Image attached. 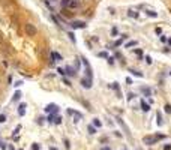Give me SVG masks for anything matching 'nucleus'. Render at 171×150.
I'll use <instances>...</instances> for the list:
<instances>
[{
	"label": "nucleus",
	"instance_id": "obj_8",
	"mask_svg": "<svg viewBox=\"0 0 171 150\" xmlns=\"http://www.w3.org/2000/svg\"><path fill=\"white\" fill-rule=\"evenodd\" d=\"M146 14H147L149 17H153V18H155V17H158V12H156L155 9H150V8H147V9H146Z\"/></svg>",
	"mask_w": 171,
	"mask_h": 150
},
{
	"label": "nucleus",
	"instance_id": "obj_32",
	"mask_svg": "<svg viewBox=\"0 0 171 150\" xmlns=\"http://www.w3.org/2000/svg\"><path fill=\"white\" fill-rule=\"evenodd\" d=\"M101 150H110V147H102Z\"/></svg>",
	"mask_w": 171,
	"mask_h": 150
},
{
	"label": "nucleus",
	"instance_id": "obj_31",
	"mask_svg": "<svg viewBox=\"0 0 171 150\" xmlns=\"http://www.w3.org/2000/svg\"><path fill=\"white\" fill-rule=\"evenodd\" d=\"M32 149H33V150H39V146L38 144H33V147H32Z\"/></svg>",
	"mask_w": 171,
	"mask_h": 150
},
{
	"label": "nucleus",
	"instance_id": "obj_15",
	"mask_svg": "<svg viewBox=\"0 0 171 150\" xmlns=\"http://www.w3.org/2000/svg\"><path fill=\"white\" fill-rule=\"evenodd\" d=\"M164 110H165L167 114H171V105L170 104H165V105H164Z\"/></svg>",
	"mask_w": 171,
	"mask_h": 150
},
{
	"label": "nucleus",
	"instance_id": "obj_28",
	"mask_svg": "<svg viewBox=\"0 0 171 150\" xmlns=\"http://www.w3.org/2000/svg\"><path fill=\"white\" fill-rule=\"evenodd\" d=\"M65 144H66V149L71 147V144H69V141H68V140H65Z\"/></svg>",
	"mask_w": 171,
	"mask_h": 150
},
{
	"label": "nucleus",
	"instance_id": "obj_5",
	"mask_svg": "<svg viewBox=\"0 0 171 150\" xmlns=\"http://www.w3.org/2000/svg\"><path fill=\"white\" fill-rule=\"evenodd\" d=\"M71 26H72L74 29H84V27H86V23H84V21H74Z\"/></svg>",
	"mask_w": 171,
	"mask_h": 150
},
{
	"label": "nucleus",
	"instance_id": "obj_19",
	"mask_svg": "<svg viewBox=\"0 0 171 150\" xmlns=\"http://www.w3.org/2000/svg\"><path fill=\"white\" fill-rule=\"evenodd\" d=\"M20 98H21V92H15V95H14V101L20 99Z\"/></svg>",
	"mask_w": 171,
	"mask_h": 150
},
{
	"label": "nucleus",
	"instance_id": "obj_7",
	"mask_svg": "<svg viewBox=\"0 0 171 150\" xmlns=\"http://www.w3.org/2000/svg\"><path fill=\"white\" fill-rule=\"evenodd\" d=\"M45 111H54V113H57L59 111V107L56 105V104H50V105H47V108H45Z\"/></svg>",
	"mask_w": 171,
	"mask_h": 150
},
{
	"label": "nucleus",
	"instance_id": "obj_36",
	"mask_svg": "<svg viewBox=\"0 0 171 150\" xmlns=\"http://www.w3.org/2000/svg\"><path fill=\"white\" fill-rule=\"evenodd\" d=\"M170 74H171V71H170Z\"/></svg>",
	"mask_w": 171,
	"mask_h": 150
},
{
	"label": "nucleus",
	"instance_id": "obj_29",
	"mask_svg": "<svg viewBox=\"0 0 171 150\" xmlns=\"http://www.w3.org/2000/svg\"><path fill=\"white\" fill-rule=\"evenodd\" d=\"M107 56H108L107 53H99V57H107Z\"/></svg>",
	"mask_w": 171,
	"mask_h": 150
},
{
	"label": "nucleus",
	"instance_id": "obj_26",
	"mask_svg": "<svg viewBox=\"0 0 171 150\" xmlns=\"http://www.w3.org/2000/svg\"><path fill=\"white\" fill-rule=\"evenodd\" d=\"M146 60H147V63H152V57L147 56V57H146Z\"/></svg>",
	"mask_w": 171,
	"mask_h": 150
},
{
	"label": "nucleus",
	"instance_id": "obj_14",
	"mask_svg": "<svg viewBox=\"0 0 171 150\" xmlns=\"http://www.w3.org/2000/svg\"><path fill=\"white\" fill-rule=\"evenodd\" d=\"M135 45H138V41H131L126 44V48H131V47H135Z\"/></svg>",
	"mask_w": 171,
	"mask_h": 150
},
{
	"label": "nucleus",
	"instance_id": "obj_33",
	"mask_svg": "<svg viewBox=\"0 0 171 150\" xmlns=\"http://www.w3.org/2000/svg\"><path fill=\"white\" fill-rule=\"evenodd\" d=\"M3 44V39H2V36H0V45H2Z\"/></svg>",
	"mask_w": 171,
	"mask_h": 150
},
{
	"label": "nucleus",
	"instance_id": "obj_10",
	"mask_svg": "<svg viewBox=\"0 0 171 150\" xmlns=\"http://www.w3.org/2000/svg\"><path fill=\"white\" fill-rule=\"evenodd\" d=\"M129 72L134 74L135 77H143V72H140V71H137V69H134V68H129Z\"/></svg>",
	"mask_w": 171,
	"mask_h": 150
},
{
	"label": "nucleus",
	"instance_id": "obj_13",
	"mask_svg": "<svg viewBox=\"0 0 171 150\" xmlns=\"http://www.w3.org/2000/svg\"><path fill=\"white\" fill-rule=\"evenodd\" d=\"M87 131H89V134H90V135H93V134H96V128H93V125H89Z\"/></svg>",
	"mask_w": 171,
	"mask_h": 150
},
{
	"label": "nucleus",
	"instance_id": "obj_16",
	"mask_svg": "<svg viewBox=\"0 0 171 150\" xmlns=\"http://www.w3.org/2000/svg\"><path fill=\"white\" fill-rule=\"evenodd\" d=\"M93 125H95V128H101L102 123H101V120H99V119H93Z\"/></svg>",
	"mask_w": 171,
	"mask_h": 150
},
{
	"label": "nucleus",
	"instance_id": "obj_4",
	"mask_svg": "<svg viewBox=\"0 0 171 150\" xmlns=\"http://www.w3.org/2000/svg\"><path fill=\"white\" fill-rule=\"evenodd\" d=\"M80 6V0H69L68 2V8L69 9H75V8H78Z\"/></svg>",
	"mask_w": 171,
	"mask_h": 150
},
{
	"label": "nucleus",
	"instance_id": "obj_23",
	"mask_svg": "<svg viewBox=\"0 0 171 150\" xmlns=\"http://www.w3.org/2000/svg\"><path fill=\"white\" fill-rule=\"evenodd\" d=\"M134 93H128V101H131V99H134Z\"/></svg>",
	"mask_w": 171,
	"mask_h": 150
},
{
	"label": "nucleus",
	"instance_id": "obj_27",
	"mask_svg": "<svg viewBox=\"0 0 171 150\" xmlns=\"http://www.w3.org/2000/svg\"><path fill=\"white\" fill-rule=\"evenodd\" d=\"M21 84H23V81H17V83H15V87H20Z\"/></svg>",
	"mask_w": 171,
	"mask_h": 150
},
{
	"label": "nucleus",
	"instance_id": "obj_18",
	"mask_svg": "<svg viewBox=\"0 0 171 150\" xmlns=\"http://www.w3.org/2000/svg\"><path fill=\"white\" fill-rule=\"evenodd\" d=\"M156 117H158V125L162 126V117H161V113H156Z\"/></svg>",
	"mask_w": 171,
	"mask_h": 150
},
{
	"label": "nucleus",
	"instance_id": "obj_12",
	"mask_svg": "<svg viewBox=\"0 0 171 150\" xmlns=\"http://www.w3.org/2000/svg\"><path fill=\"white\" fill-rule=\"evenodd\" d=\"M18 113H20V116H24V114H26V105H24V104H21V105H20Z\"/></svg>",
	"mask_w": 171,
	"mask_h": 150
},
{
	"label": "nucleus",
	"instance_id": "obj_9",
	"mask_svg": "<svg viewBox=\"0 0 171 150\" xmlns=\"http://www.w3.org/2000/svg\"><path fill=\"white\" fill-rule=\"evenodd\" d=\"M141 108H143V111H144V113H147V111H149V110H150V105H149V104H147V102H144V101H141Z\"/></svg>",
	"mask_w": 171,
	"mask_h": 150
},
{
	"label": "nucleus",
	"instance_id": "obj_20",
	"mask_svg": "<svg viewBox=\"0 0 171 150\" xmlns=\"http://www.w3.org/2000/svg\"><path fill=\"white\" fill-rule=\"evenodd\" d=\"M3 122H6V116L5 114H0V123H3Z\"/></svg>",
	"mask_w": 171,
	"mask_h": 150
},
{
	"label": "nucleus",
	"instance_id": "obj_35",
	"mask_svg": "<svg viewBox=\"0 0 171 150\" xmlns=\"http://www.w3.org/2000/svg\"><path fill=\"white\" fill-rule=\"evenodd\" d=\"M168 42H170V45H171V39H170V41H168Z\"/></svg>",
	"mask_w": 171,
	"mask_h": 150
},
{
	"label": "nucleus",
	"instance_id": "obj_3",
	"mask_svg": "<svg viewBox=\"0 0 171 150\" xmlns=\"http://www.w3.org/2000/svg\"><path fill=\"white\" fill-rule=\"evenodd\" d=\"M116 120H117V123H119V125L123 128V131H125V132H126V134L131 137V134H129V129H128V126H126V125H125V122L120 119V117H116Z\"/></svg>",
	"mask_w": 171,
	"mask_h": 150
},
{
	"label": "nucleus",
	"instance_id": "obj_6",
	"mask_svg": "<svg viewBox=\"0 0 171 150\" xmlns=\"http://www.w3.org/2000/svg\"><path fill=\"white\" fill-rule=\"evenodd\" d=\"M81 84H83V87L90 89V87H92V80H90V78H83V80H81Z\"/></svg>",
	"mask_w": 171,
	"mask_h": 150
},
{
	"label": "nucleus",
	"instance_id": "obj_11",
	"mask_svg": "<svg viewBox=\"0 0 171 150\" xmlns=\"http://www.w3.org/2000/svg\"><path fill=\"white\" fill-rule=\"evenodd\" d=\"M128 15L132 17V18H138V12L134 11V9H129V11H128Z\"/></svg>",
	"mask_w": 171,
	"mask_h": 150
},
{
	"label": "nucleus",
	"instance_id": "obj_34",
	"mask_svg": "<svg viewBox=\"0 0 171 150\" xmlns=\"http://www.w3.org/2000/svg\"><path fill=\"white\" fill-rule=\"evenodd\" d=\"M51 150H57V149H54V147H51Z\"/></svg>",
	"mask_w": 171,
	"mask_h": 150
},
{
	"label": "nucleus",
	"instance_id": "obj_17",
	"mask_svg": "<svg viewBox=\"0 0 171 150\" xmlns=\"http://www.w3.org/2000/svg\"><path fill=\"white\" fill-rule=\"evenodd\" d=\"M141 92L146 95V96H150V89H147V87H143V89H141Z\"/></svg>",
	"mask_w": 171,
	"mask_h": 150
},
{
	"label": "nucleus",
	"instance_id": "obj_30",
	"mask_svg": "<svg viewBox=\"0 0 171 150\" xmlns=\"http://www.w3.org/2000/svg\"><path fill=\"white\" fill-rule=\"evenodd\" d=\"M126 83H128V84H132V80H131V78L128 77V78H126Z\"/></svg>",
	"mask_w": 171,
	"mask_h": 150
},
{
	"label": "nucleus",
	"instance_id": "obj_22",
	"mask_svg": "<svg viewBox=\"0 0 171 150\" xmlns=\"http://www.w3.org/2000/svg\"><path fill=\"white\" fill-rule=\"evenodd\" d=\"M135 54H138L140 57H143V51H141V50H135Z\"/></svg>",
	"mask_w": 171,
	"mask_h": 150
},
{
	"label": "nucleus",
	"instance_id": "obj_1",
	"mask_svg": "<svg viewBox=\"0 0 171 150\" xmlns=\"http://www.w3.org/2000/svg\"><path fill=\"white\" fill-rule=\"evenodd\" d=\"M24 29H26V33L29 36H36V33H38V29L35 27V24H32V23H27Z\"/></svg>",
	"mask_w": 171,
	"mask_h": 150
},
{
	"label": "nucleus",
	"instance_id": "obj_25",
	"mask_svg": "<svg viewBox=\"0 0 171 150\" xmlns=\"http://www.w3.org/2000/svg\"><path fill=\"white\" fill-rule=\"evenodd\" d=\"M69 38H71L72 42H75V38H74V35H72V33H69Z\"/></svg>",
	"mask_w": 171,
	"mask_h": 150
},
{
	"label": "nucleus",
	"instance_id": "obj_21",
	"mask_svg": "<svg viewBox=\"0 0 171 150\" xmlns=\"http://www.w3.org/2000/svg\"><path fill=\"white\" fill-rule=\"evenodd\" d=\"M117 32H119V30H117V27H114L113 30H111V35H113V36H116V35H117Z\"/></svg>",
	"mask_w": 171,
	"mask_h": 150
},
{
	"label": "nucleus",
	"instance_id": "obj_24",
	"mask_svg": "<svg viewBox=\"0 0 171 150\" xmlns=\"http://www.w3.org/2000/svg\"><path fill=\"white\" fill-rule=\"evenodd\" d=\"M164 150H171V144H167V146H164Z\"/></svg>",
	"mask_w": 171,
	"mask_h": 150
},
{
	"label": "nucleus",
	"instance_id": "obj_2",
	"mask_svg": "<svg viewBox=\"0 0 171 150\" xmlns=\"http://www.w3.org/2000/svg\"><path fill=\"white\" fill-rule=\"evenodd\" d=\"M156 137H153V135H146V137H144V138H143V143H144V144H146V146H153V144H156Z\"/></svg>",
	"mask_w": 171,
	"mask_h": 150
}]
</instances>
